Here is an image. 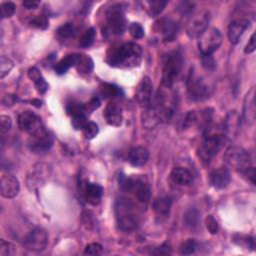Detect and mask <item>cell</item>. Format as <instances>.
<instances>
[{
    "instance_id": "cell-1",
    "label": "cell",
    "mask_w": 256,
    "mask_h": 256,
    "mask_svg": "<svg viewBox=\"0 0 256 256\" xmlns=\"http://www.w3.org/2000/svg\"><path fill=\"white\" fill-rule=\"evenodd\" d=\"M115 217L118 228L124 232H131L138 228L140 215L137 205L129 198L120 197L115 202Z\"/></svg>"
},
{
    "instance_id": "cell-2",
    "label": "cell",
    "mask_w": 256,
    "mask_h": 256,
    "mask_svg": "<svg viewBox=\"0 0 256 256\" xmlns=\"http://www.w3.org/2000/svg\"><path fill=\"white\" fill-rule=\"evenodd\" d=\"M142 60V49L136 43H125L112 49L108 54L107 62L113 67L133 68L138 66Z\"/></svg>"
},
{
    "instance_id": "cell-3",
    "label": "cell",
    "mask_w": 256,
    "mask_h": 256,
    "mask_svg": "<svg viewBox=\"0 0 256 256\" xmlns=\"http://www.w3.org/2000/svg\"><path fill=\"white\" fill-rule=\"evenodd\" d=\"M151 105L155 108V110L160 115L162 122L168 121L176 112L178 96L172 87L162 85L158 89L154 101H153V103H151Z\"/></svg>"
},
{
    "instance_id": "cell-4",
    "label": "cell",
    "mask_w": 256,
    "mask_h": 256,
    "mask_svg": "<svg viewBox=\"0 0 256 256\" xmlns=\"http://www.w3.org/2000/svg\"><path fill=\"white\" fill-rule=\"evenodd\" d=\"M119 186L126 192L133 193L141 203H147L150 199V185L146 177L137 176H119Z\"/></svg>"
},
{
    "instance_id": "cell-5",
    "label": "cell",
    "mask_w": 256,
    "mask_h": 256,
    "mask_svg": "<svg viewBox=\"0 0 256 256\" xmlns=\"http://www.w3.org/2000/svg\"><path fill=\"white\" fill-rule=\"evenodd\" d=\"M183 67V56L179 50L168 53L162 66V85L172 87L174 82L181 73Z\"/></svg>"
},
{
    "instance_id": "cell-6",
    "label": "cell",
    "mask_w": 256,
    "mask_h": 256,
    "mask_svg": "<svg viewBox=\"0 0 256 256\" xmlns=\"http://www.w3.org/2000/svg\"><path fill=\"white\" fill-rule=\"evenodd\" d=\"M224 161L227 166L233 168L236 171L243 173L252 166V161L248 151L241 147H229L224 154Z\"/></svg>"
},
{
    "instance_id": "cell-7",
    "label": "cell",
    "mask_w": 256,
    "mask_h": 256,
    "mask_svg": "<svg viewBox=\"0 0 256 256\" xmlns=\"http://www.w3.org/2000/svg\"><path fill=\"white\" fill-rule=\"evenodd\" d=\"M224 143V136L208 134L204 137L198 148V156L203 162H210L222 148Z\"/></svg>"
},
{
    "instance_id": "cell-8",
    "label": "cell",
    "mask_w": 256,
    "mask_h": 256,
    "mask_svg": "<svg viewBox=\"0 0 256 256\" xmlns=\"http://www.w3.org/2000/svg\"><path fill=\"white\" fill-rule=\"evenodd\" d=\"M198 47L201 55H212L222 43V34L215 27L207 28L198 37Z\"/></svg>"
},
{
    "instance_id": "cell-9",
    "label": "cell",
    "mask_w": 256,
    "mask_h": 256,
    "mask_svg": "<svg viewBox=\"0 0 256 256\" xmlns=\"http://www.w3.org/2000/svg\"><path fill=\"white\" fill-rule=\"evenodd\" d=\"M18 126L31 137H36L47 132L41 118L32 111H23L18 115Z\"/></svg>"
},
{
    "instance_id": "cell-10",
    "label": "cell",
    "mask_w": 256,
    "mask_h": 256,
    "mask_svg": "<svg viewBox=\"0 0 256 256\" xmlns=\"http://www.w3.org/2000/svg\"><path fill=\"white\" fill-rule=\"evenodd\" d=\"M187 91H188L190 100L202 101L209 96L210 87L202 77L198 76L194 70L191 69L187 78Z\"/></svg>"
},
{
    "instance_id": "cell-11",
    "label": "cell",
    "mask_w": 256,
    "mask_h": 256,
    "mask_svg": "<svg viewBox=\"0 0 256 256\" xmlns=\"http://www.w3.org/2000/svg\"><path fill=\"white\" fill-rule=\"evenodd\" d=\"M107 29L113 35H122L126 29V19L120 4L112 5L106 13Z\"/></svg>"
},
{
    "instance_id": "cell-12",
    "label": "cell",
    "mask_w": 256,
    "mask_h": 256,
    "mask_svg": "<svg viewBox=\"0 0 256 256\" xmlns=\"http://www.w3.org/2000/svg\"><path fill=\"white\" fill-rule=\"evenodd\" d=\"M47 243H48L47 232L39 227L32 229L24 240L25 248L34 252L43 251L46 248Z\"/></svg>"
},
{
    "instance_id": "cell-13",
    "label": "cell",
    "mask_w": 256,
    "mask_h": 256,
    "mask_svg": "<svg viewBox=\"0 0 256 256\" xmlns=\"http://www.w3.org/2000/svg\"><path fill=\"white\" fill-rule=\"evenodd\" d=\"M210 22V14L208 11H203L195 16L187 25V35L190 38H197L208 28Z\"/></svg>"
},
{
    "instance_id": "cell-14",
    "label": "cell",
    "mask_w": 256,
    "mask_h": 256,
    "mask_svg": "<svg viewBox=\"0 0 256 256\" xmlns=\"http://www.w3.org/2000/svg\"><path fill=\"white\" fill-rule=\"evenodd\" d=\"M81 190L84 199L93 206L98 205L103 196V187L97 183L84 181V184L81 185Z\"/></svg>"
},
{
    "instance_id": "cell-15",
    "label": "cell",
    "mask_w": 256,
    "mask_h": 256,
    "mask_svg": "<svg viewBox=\"0 0 256 256\" xmlns=\"http://www.w3.org/2000/svg\"><path fill=\"white\" fill-rule=\"evenodd\" d=\"M154 29L159 33L164 42L173 41L178 33V25L176 22L169 18H162L155 23Z\"/></svg>"
},
{
    "instance_id": "cell-16",
    "label": "cell",
    "mask_w": 256,
    "mask_h": 256,
    "mask_svg": "<svg viewBox=\"0 0 256 256\" xmlns=\"http://www.w3.org/2000/svg\"><path fill=\"white\" fill-rule=\"evenodd\" d=\"M152 88V82L149 77H144L138 84L135 92V99L141 107L147 108L151 105Z\"/></svg>"
},
{
    "instance_id": "cell-17",
    "label": "cell",
    "mask_w": 256,
    "mask_h": 256,
    "mask_svg": "<svg viewBox=\"0 0 256 256\" xmlns=\"http://www.w3.org/2000/svg\"><path fill=\"white\" fill-rule=\"evenodd\" d=\"M20 189L19 181L11 174H3L0 179V193L2 197L14 198Z\"/></svg>"
},
{
    "instance_id": "cell-18",
    "label": "cell",
    "mask_w": 256,
    "mask_h": 256,
    "mask_svg": "<svg viewBox=\"0 0 256 256\" xmlns=\"http://www.w3.org/2000/svg\"><path fill=\"white\" fill-rule=\"evenodd\" d=\"M53 144V137L48 131L42 135L31 137L28 145L31 151L35 153H43L48 151Z\"/></svg>"
},
{
    "instance_id": "cell-19",
    "label": "cell",
    "mask_w": 256,
    "mask_h": 256,
    "mask_svg": "<svg viewBox=\"0 0 256 256\" xmlns=\"http://www.w3.org/2000/svg\"><path fill=\"white\" fill-rule=\"evenodd\" d=\"M231 176L226 167H220L210 174V183L216 189H224L229 185Z\"/></svg>"
},
{
    "instance_id": "cell-20",
    "label": "cell",
    "mask_w": 256,
    "mask_h": 256,
    "mask_svg": "<svg viewBox=\"0 0 256 256\" xmlns=\"http://www.w3.org/2000/svg\"><path fill=\"white\" fill-rule=\"evenodd\" d=\"M249 21L246 19H236L228 27V38L232 44L239 42L244 31L249 27Z\"/></svg>"
},
{
    "instance_id": "cell-21",
    "label": "cell",
    "mask_w": 256,
    "mask_h": 256,
    "mask_svg": "<svg viewBox=\"0 0 256 256\" xmlns=\"http://www.w3.org/2000/svg\"><path fill=\"white\" fill-rule=\"evenodd\" d=\"M104 117L106 122L114 127H119L122 125L123 116L120 106L116 103H109L104 111Z\"/></svg>"
},
{
    "instance_id": "cell-22",
    "label": "cell",
    "mask_w": 256,
    "mask_h": 256,
    "mask_svg": "<svg viewBox=\"0 0 256 256\" xmlns=\"http://www.w3.org/2000/svg\"><path fill=\"white\" fill-rule=\"evenodd\" d=\"M141 122L146 129H153L162 123V119L155 108L150 105L147 108H144V111L141 114Z\"/></svg>"
},
{
    "instance_id": "cell-23",
    "label": "cell",
    "mask_w": 256,
    "mask_h": 256,
    "mask_svg": "<svg viewBox=\"0 0 256 256\" xmlns=\"http://www.w3.org/2000/svg\"><path fill=\"white\" fill-rule=\"evenodd\" d=\"M149 159V152L145 147H134L130 150L128 160L131 165L135 167L144 166Z\"/></svg>"
},
{
    "instance_id": "cell-24",
    "label": "cell",
    "mask_w": 256,
    "mask_h": 256,
    "mask_svg": "<svg viewBox=\"0 0 256 256\" xmlns=\"http://www.w3.org/2000/svg\"><path fill=\"white\" fill-rule=\"evenodd\" d=\"M173 183L179 186L189 185L193 181V175L188 169L184 167H175L170 174Z\"/></svg>"
},
{
    "instance_id": "cell-25",
    "label": "cell",
    "mask_w": 256,
    "mask_h": 256,
    "mask_svg": "<svg viewBox=\"0 0 256 256\" xmlns=\"http://www.w3.org/2000/svg\"><path fill=\"white\" fill-rule=\"evenodd\" d=\"M28 77L33 81L38 93L44 94L48 90V83L42 76L38 68L30 67L28 69Z\"/></svg>"
},
{
    "instance_id": "cell-26",
    "label": "cell",
    "mask_w": 256,
    "mask_h": 256,
    "mask_svg": "<svg viewBox=\"0 0 256 256\" xmlns=\"http://www.w3.org/2000/svg\"><path fill=\"white\" fill-rule=\"evenodd\" d=\"M171 205L172 199L170 197H159L153 202V208H154L156 215L160 218L168 217Z\"/></svg>"
},
{
    "instance_id": "cell-27",
    "label": "cell",
    "mask_w": 256,
    "mask_h": 256,
    "mask_svg": "<svg viewBox=\"0 0 256 256\" xmlns=\"http://www.w3.org/2000/svg\"><path fill=\"white\" fill-rule=\"evenodd\" d=\"M79 54H70L61 59L54 66V70L58 75L65 74L72 66H75L78 60Z\"/></svg>"
},
{
    "instance_id": "cell-28",
    "label": "cell",
    "mask_w": 256,
    "mask_h": 256,
    "mask_svg": "<svg viewBox=\"0 0 256 256\" xmlns=\"http://www.w3.org/2000/svg\"><path fill=\"white\" fill-rule=\"evenodd\" d=\"M238 127H239V115L236 113V111H231L226 118L224 126L227 137H233Z\"/></svg>"
},
{
    "instance_id": "cell-29",
    "label": "cell",
    "mask_w": 256,
    "mask_h": 256,
    "mask_svg": "<svg viewBox=\"0 0 256 256\" xmlns=\"http://www.w3.org/2000/svg\"><path fill=\"white\" fill-rule=\"evenodd\" d=\"M46 168L43 164H37L33 167L32 174L28 176V186H36L39 185L40 182L44 181V176H41L42 174H46Z\"/></svg>"
},
{
    "instance_id": "cell-30",
    "label": "cell",
    "mask_w": 256,
    "mask_h": 256,
    "mask_svg": "<svg viewBox=\"0 0 256 256\" xmlns=\"http://www.w3.org/2000/svg\"><path fill=\"white\" fill-rule=\"evenodd\" d=\"M244 115L245 120L253 121L255 116V99H254V89H251L250 92L246 95L245 105H244Z\"/></svg>"
},
{
    "instance_id": "cell-31",
    "label": "cell",
    "mask_w": 256,
    "mask_h": 256,
    "mask_svg": "<svg viewBox=\"0 0 256 256\" xmlns=\"http://www.w3.org/2000/svg\"><path fill=\"white\" fill-rule=\"evenodd\" d=\"M75 67L79 73H90L93 70V60L87 55L79 54Z\"/></svg>"
},
{
    "instance_id": "cell-32",
    "label": "cell",
    "mask_w": 256,
    "mask_h": 256,
    "mask_svg": "<svg viewBox=\"0 0 256 256\" xmlns=\"http://www.w3.org/2000/svg\"><path fill=\"white\" fill-rule=\"evenodd\" d=\"M183 220H184V224L187 228L194 230L198 227L199 212L196 209L191 208L188 211H186Z\"/></svg>"
},
{
    "instance_id": "cell-33",
    "label": "cell",
    "mask_w": 256,
    "mask_h": 256,
    "mask_svg": "<svg viewBox=\"0 0 256 256\" xmlns=\"http://www.w3.org/2000/svg\"><path fill=\"white\" fill-rule=\"evenodd\" d=\"M77 32H78L77 27L73 23H69V22L61 25L57 29V34L61 38H64V39H69V38L75 37Z\"/></svg>"
},
{
    "instance_id": "cell-34",
    "label": "cell",
    "mask_w": 256,
    "mask_h": 256,
    "mask_svg": "<svg viewBox=\"0 0 256 256\" xmlns=\"http://www.w3.org/2000/svg\"><path fill=\"white\" fill-rule=\"evenodd\" d=\"M148 8L147 12L150 17H155L158 16L165 8L167 1H163V0H153V1L146 2Z\"/></svg>"
},
{
    "instance_id": "cell-35",
    "label": "cell",
    "mask_w": 256,
    "mask_h": 256,
    "mask_svg": "<svg viewBox=\"0 0 256 256\" xmlns=\"http://www.w3.org/2000/svg\"><path fill=\"white\" fill-rule=\"evenodd\" d=\"M95 36H96V31L94 28H89L86 32H85L83 35L81 36L80 40H79V45L82 48H88L90 47L94 40H95Z\"/></svg>"
},
{
    "instance_id": "cell-36",
    "label": "cell",
    "mask_w": 256,
    "mask_h": 256,
    "mask_svg": "<svg viewBox=\"0 0 256 256\" xmlns=\"http://www.w3.org/2000/svg\"><path fill=\"white\" fill-rule=\"evenodd\" d=\"M13 66L14 63L11 59L4 55L0 57V78L3 79L6 75H8L12 70Z\"/></svg>"
},
{
    "instance_id": "cell-37",
    "label": "cell",
    "mask_w": 256,
    "mask_h": 256,
    "mask_svg": "<svg viewBox=\"0 0 256 256\" xmlns=\"http://www.w3.org/2000/svg\"><path fill=\"white\" fill-rule=\"evenodd\" d=\"M67 113L73 116L80 115V114H86V110H85V105L83 103H79V102H70L66 106Z\"/></svg>"
},
{
    "instance_id": "cell-38",
    "label": "cell",
    "mask_w": 256,
    "mask_h": 256,
    "mask_svg": "<svg viewBox=\"0 0 256 256\" xmlns=\"http://www.w3.org/2000/svg\"><path fill=\"white\" fill-rule=\"evenodd\" d=\"M101 94L104 97H115L121 94V89L115 86V85L108 84V83H103L102 84V87L100 88Z\"/></svg>"
},
{
    "instance_id": "cell-39",
    "label": "cell",
    "mask_w": 256,
    "mask_h": 256,
    "mask_svg": "<svg viewBox=\"0 0 256 256\" xmlns=\"http://www.w3.org/2000/svg\"><path fill=\"white\" fill-rule=\"evenodd\" d=\"M84 137L86 139H92L98 134L99 128L98 125L92 121H88V123L85 125L82 129Z\"/></svg>"
},
{
    "instance_id": "cell-40",
    "label": "cell",
    "mask_w": 256,
    "mask_h": 256,
    "mask_svg": "<svg viewBox=\"0 0 256 256\" xmlns=\"http://www.w3.org/2000/svg\"><path fill=\"white\" fill-rule=\"evenodd\" d=\"M233 239L236 240L234 242L237 243L238 245L244 246L245 248H251V249H254L255 248L254 239H253L252 237L243 236V235H236V236L233 237Z\"/></svg>"
},
{
    "instance_id": "cell-41",
    "label": "cell",
    "mask_w": 256,
    "mask_h": 256,
    "mask_svg": "<svg viewBox=\"0 0 256 256\" xmlns=\"http://www.w3.org/2000/svg\"><path fill=\"white\" fill-rule=\"evenodd\" d=\"M15 12V4L12 2H3L0 5V16L1 18H9Z\"/></svg>"
},
{
    "instance_id": "cell-42",
    "label": "cell",
    "mask_w": 256,
    "mask_h": 256,
    "mask_svg": "<svg viewBox=\"0 0 256 256\" xmlns=\"http://www.w3.org/2000/svg\"><path fill=\"white\" fill-rule=\"evenodd\" d=\"M196 248H197V243L194 239H187L180 246V252L181 254L184 255H190L195 252Z\"/></svg>"
},
{
    "instance_id": "cell-43",
    "label": "cell",
    "mask_w": 256,
    "mask_h": 256,
    "mask_svg": "<svg viewBox=\"0 0 256 256\" xmlns=\"http://www.w3.org/2000/svg\"><path fill=\"white\" fill-rule=\"evenodd\" d=\"M129 32L131 34V36L135 39H140L144 36V29L139 23L136 22L131 23L129 25Z\"/></svg>"
},
{
    "instance_id": "cell-44",
    "label": "cell",
    "mask_w": 256,
    "mask_h": 256,
    "mask_svg": "<svg viewBox=\"0 0 256 256\" xmlns=\"http://www.w3.org/2000/svg\"><path fill=\"white\" fill-rule=\"evenodd\" d=\"M88 123V119L86 117V114H80L72 117V126L76 130H82L83 127Z\"/></svg>"
},
{
    "instance_id": "cell-45",
    "label": "cell",
    "mask_w": 256,
    "mask_h": 256,
    "mask_svg": "<svg viewBox=\"0 0 256 256\" xmlns=\"http://www.w3.org/2000/svg\"><path fill=\"white\" fill-rule=\"evenodd\" d=\"M84 253L86 255H100L103 253V247L99 243H90L85 247Z\"/></svg>"
},
{
    "instance_id": "cell-46",
    "label": "cell",
    "mask_w": 256,
    "mask_h": 256,
    "mask_svg": "<svg viewBox=\"0 0 256 256\" xmlns=\"http://www.w3.org/2000/svg\"><path fill=\"white\" fill-rule=\"evenodd\" d=\"M30 24L34 27H37L40 29H46L48 27V19L46 18V16L44 15H39L36 16L35 18H33L30 22Z\"/></svg>"
},
{
    "instance_id": "cell-47",
    "label": "cell",
    "mask_w": 256,
    "mask_h": 256,
    "mask_svg": "<svg viewBox=\"0 0 256 256\" xmlns=\"http://www.w3.org/2000/svg\"><path fill=\"white\" fill-rule=\"evenodd\" d=\"M12 126V120L11 118L7 115H1L0 116V131L2 134L8 132Z\"/></svg>"
},
{
    "instance_id": "cell-48",
    "label": "cell",
    "mask_w": 256,
    "mask_h": 256,
    "mask_svg": "<svg viewBox=\"0 0 256 256\" xmlns=\"http://www.w3.org/2000/svg\"><path fill=\"white\" fill-rule=\"evenodd\" d=\"M205 223H206V228L208 229V231L211 233V234H216L219 230V225L217 223L216 219L212 216V215H209L206 217V220H205Z\"/></svg>"
},
{
    "instance_id": "cell-49",
    "label": "cell",
    "mask_w": 256,
    "mask_h": 256,
    "mask_svg": "<svg viewBox=\"0 0 256 256\" xmlns=\"http://www.w3.org/2000/svg\"><path fill=\"white\" fill-rule=\"evenodd\" d=\"M202 66L207 70H214L216 62L212 55H202Z\"/></svg>"
},
{
    "instance_id": "cell-50",
    "label": "cell",
    "mask_w": 256,
    "mask_h": 256,
    "mask_svg": "<svg viewBox=\"0 0 256 256\" xmlns=\"http://www.w3.org/2000/svg\"><path fill=\"white\" fill-rule=\"evenodd\" d=\"M12 244L1 239L0 240V255L1 256H8L12 253Z\"/></svg>"
},
{
    "instance_id": "cell-51",
    "label": "cell",
    "mask_w": 256,
    "mask_h": 256,
    "mask_svg": "<svg viewBox=\"0 0 256 256\" xmlns=\"http://www.w3.org/2000/svg\"><path fill=\"white\" fill-rule=\"evenodd\" d=\"M84 105H85V110H86V113H90L100 106V100L98 97L95 96L91 98V100L87 102V103H85Z\"/></svg>"
},
{
    "instance_id": "cell-52",
    "label": "cell",
    "mask_w": 256,
    "mask_h": 256,
    "mask_svg": "<svg viewBox=\"0 0 256 256\" xmlns=\"http://www.w3.org/2000/svg\"><path fill=\"white\" fill-rule=\"evenodd\" d=\"M255 49H256V44H255V34L253 33L252 35H251V37H250V39H249V41H248V43H247V45L245 46L244 52H245L246 54H250V53L254 52Z\"/></svg>"
},
{
    "instance_id": "cell-53",
    "label": "cell",
    "mask_w": 256,
    "mask_h": 256,
    "mask_svg": "<svg viewBox=\"0 0 256 256\" xmlns=\"http://www.w3.org/2000/svg\"><path fill=\"white\" fill-rule=\"evenodd\" d=\"M242 174L245 175V176H247L248 180H249L253 185L255 184V168H254L253 166L249 167V168L246 170V171H244Z\"/></svg>"
},
{
    "instance_id": "cell-54",
    "label": "cell",
    "mask_w": 256,
    "mask_h": 256,
    "mask_svg": "<svg viewBox=\"0 0 256 256\" xmlns=\"http://www.w3.org/2000/svg\"><path fill=\"white\" fill-rule=\"evenodd\" d=\"M153 253H154V254H169L170 253V247H169V245L168 244H166V243H164V244H162L161 246H159V247H157L156 249H155V251L154 252H153Z\"/></svg>"
},
{
    "instance_id": "cell-55",
    "label": "cell",
    "mask_w": 256,
    "mask_h": 256,
    "mask_svg": "<svg viewBox=\"0 0 256 256\" xmlns=\"http://www.w3.org/2000/svg\"><path fill=\"white\" fill-rule=\"evenodd\" d=\"M22 4L27 9H36L39 6L40 2L39 1H33V0L31 1V0H29V1H24Z\"/></svg>"
}]
</instances>
